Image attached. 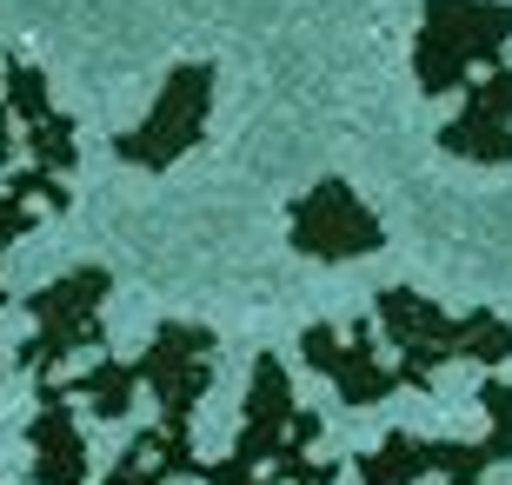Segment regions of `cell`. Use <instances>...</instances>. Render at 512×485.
<instances>
[{
  "instance_id": "6da1fadb",
  "label": "cell",
  "mask_w": 512,
  "mask_h": 485,
  "mask_svg": "<svg viewBox=\"0 0 512 485\" xmlns=\"http://www.w3.org/2000/svg\"><path fill=\"white\" fill-rule=\"evenodd\" d=\"M506 34H512V7H493V0H426V40H419L426 87H446L453 67H466L473 54H493Z\"/></svg>"
}]
</instances>
